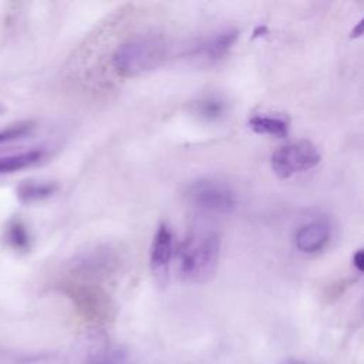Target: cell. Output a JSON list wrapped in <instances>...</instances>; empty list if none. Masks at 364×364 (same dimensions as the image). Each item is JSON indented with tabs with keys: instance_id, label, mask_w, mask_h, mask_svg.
I'll return each mask as SVG.
<instances>
[{
	"instance_id": "6da1fadb",
	"label": "cell",
	"mask_w": 364,
	"mask_h": 364,
	"mask_svg": "<svg viewBox=\"0 0 364 364\" xmlns=\"http://www.w3.org/2000/svg\"><path fill=\"white\" fill-rule=\"evenodd\" d=\"M220 237L215 232L196 230L189 233L178 247V270L186 283L209 282L218 269Z\"/></svg>"
},
{
	"instance_id": "7a4b0ae2",
	"label": "cell",
	"mask_w": 364,
	"mask_h": 364,
	"mask_svg": "<svg viewBox=\"0 0 364 364\" xmlns=\"http://www.w3.org/2000/svg\"><path fill=\"white\" fill-rule=\"evenodd\" d=\"M168 44L158 34H139L117 47L111 63L121 77H136L158 68L166 58Z\"/></svg>"
},
{
	"instance_id": "3957f363",
	"label": "cell",
	"mask_w": 364,
	"mask_h": 364,
	"mask_svg": "<svg viewBox=\"0 0 364 364\" xmlns=\"http://www.w3.org/2000/svg\"><path fill=\"white\" fill-rule=\"evenodd\" d=\"M186 200L200 212L210 215H229L236 209L233 191L213 179H198L185 188Z\"/></svg>"
},
{
	"instance_id": "277c9868",
	"label": "cell",
	"mask_w": 364,
	"mask_h": 364,
	"mask_svg": "<svg viewBox=\"0 0 364 364\" xmlns=\"http://www.w3.org/2000/svg\"><path fill=\"white\" fill-rule=\"evenodd\" d=\"M318 162L320 152L310 141H297L284 145L272 155L270 161L273 172L282 179L309 171Z\"/></svg>"
},
{
	"instance_id": "5b68a950",
	"label": "cell",
	"mask_w": 364,
	"mask_h": 364,
	"mask_svg": "<svg viewBox=\"0 0 364 364\" xmlns=\"http://www.w3.org/2000/svg\"><path fill=\"white\" fill-rule=\"evenodd\" d=\"M173 253V236L172 230L165 225L161 223L154 235L151 243V270L158 283H165L169 272V263Z\"/></svg>"
},
{
	"instance_id": "8992f818",
	"label": "cell",
	"mask_w": 364,
	"mask_h": 364,
	"mask_svg": "<svg viewBox=\"0 0 364 364\" xmlns=\"http://www.w3.org/2000/svg\"><path fill=\"white\" fill-rule=\"evenodd\" d=\"M237 30L228 28L218 31L212 36L205 37L200 43L196 44L192 54L198 58H202L209 63L222 60L233 47L237 40Z\"/></svg>"
},
{
	"instance_id": "52a82bcc",
	"label": "cell",
	"mask_w": 364,
	"mask_h": 364,
	"mask_svg": "<svg viewBox=\"0 0 364 364\" xmlns=\"http://www.w3.org/2000/svg\"><path fill=\"white\" fill-rule=\"evenodd\" d=\"M330 240V226L323 220H314L303 225L294 236L297 250L313 255L326 247Z\"/></svg>"
},
{
	"instance_id": "ba28073f",
	"label": "cell",
	"mask_w": 364,
	"mask_h": 364,
	"mask_svg": "<svg viewBox=\"0 0 364 364\" xmlns=\"http://www.w3.org/2000/svg\"><path fill=\"white\" fill-rule=\"evenodd\" d=\"M57 188V183L48 181H24L16 188V195L20 202L33 203L53 196Z\"/></svg>"
},
{
	"instance_id": "9c48e42d",
	"label": "cell",
	"mask_w": 364,
	"mask_h": 364,
	"mask_svg": "<svg viewBox=\"0 0 364 364\" xmlns=\"http://www.w3.org/2000/svg\"><path fill=\"white\" fill-rule=\"evenodd\" d=\"M4 240L9 247L21 253L28 252L31 249V242H33L27 225L18 218L10 219L9 223L6 225Z\"/></svg>"
},
{
	"instance_id": "30bf717a",
	"label": "cell",
	"mask_w": 364,
	"mask_h": 364,
	"mask_svg": "<svg viewBox=\"0 0 364 364\" xmlns=\"http://www.w3.org/2000/svg\"><path fill=\"white\" fill-rule=\"evenodd\" d=\"M44 158L43 149H28L18 154L0 156V175L13 173L38 164Z\"/></svg>"
},
{
	"instance_id": "8fae6325",
	"label": "cell",
	"mask_w": 364,
	"mask_h": 364,
	"mask_svg": "<svg viewBox=\"0 0 364 364\" xmlns=\"http://www.w3.org/2000/svg\"><path fill=\"white\" fill-rule=\"evenodd\" d=\"M247 124L252 131L262 135L284 138L289 134V122L282 117L253 115Z\"/></svg>"
},
{
	"instance_id": "7c38bea8",
	"label": "cell",
	"mask_w": 364,
	"mask_h": 364,
	"mask_svg": "<svg viewBox=\"0 0 364 364\" xmlns=\"http://www.w3.org/2000/svg\"><path fill=\"white\" fill-rule=\"evenodd\" d=\"M225 109H226L225 102L215 97H203L200 100H196L192 104L193 114L205 121L219 119L220 117H223Z\"/></svg>"
},
{
	"instance_id": "4fadbf2b",
	"label": "cell",
	"mask_w": 364,
	"mask_h": 364,
	"mask_svg": "<svg viewBox=\"0 0 364 364\" xmlns=\"http://www.w3.org/2000/svg\"><path fill=\"white\" fill-rule=\"evenodd\" d=\"M33 129H34V122H31V121H21V122L13 124L7 128H3V129H0V145L21 139L26 135H28Z\"/></svg>"
},
{
	"instance_id": "5bb4252c",
	"label": "cell",
	"mask_w": 364,
	"mask_h": 364,
	"mask_svg": "<svg viewBox=\"0 0 364 364\" xmlns=\"http://www.w3.org/2000/svg\"><path fill=\"white\" fill-rule=\"evenodd\" d=\"M353 266L355 267L357 272H363L364 270V252H363V249H358L353 255Z\"/></svg>"
},
{
	"instance_id": "9a60e30c",
	"label": "cell",
	"mask_w": 364,
	"mask_h": 364,
	"mask_svg": "<svg viewBox=\"0 0 364 364\" xmlns=\"http://www.w3.org/2000/svg\"><path fill=\"white\" fill-rule=\"evenodd\" d=\"M267 34V27L266 26H257V27H255V30H253V36H252V38H259V37H263V36H266Z\"/></svg>"
},
{
	"instance_id": "2e32d148",
	"label": "cell",
	"mask_w": 364,
	"mask_h": 364,
	"mask_svg": "<svg viewBox=\"0 0 364 364\" xmlns=\"http://www.w3.org/2000/svg\"><path fill=\"white\" fill-rule=\"evenodd\" d=\"M363 27H364V23H363V18L357 23V26L351 30V37H360L363 34Z\"/></svg>"
},
{
	"instance_id": "e0dca14e",
	"label": "cell",
	"mask_w": 364,
	"mask_h": 364,
	"mask_svg": "<svg viewBox=\"0 0 364 364\" xmlns=\"http://www.w3.org/2000/svg\"><path fill=\"white\" fill-rule=\"evenodd\" d=\"M107 364H122V363H121V360H119V358H117V357H114V358H111V360H108V361H107Z\"/></svg>"
},
{
	"instance_id": "ac0fdd59",
	"label": "cell",
	"mask_w": 364,
	"mask_h": 364,
	"mask_svg": "<svg viewBox=\"0 0 364 364\" xmlns=\"http://www.w3.org/2000/svg\"><path fill=\"white\" fill-rule=\"evenodd\" d=\"M3 111H4V107L0 104V112H3Z\"/></svg>"
},
{
	"instance_id": "d6986e66",
	"label": "cell",
	"mask_w": 364,
	"mask_h": 364,
	"mask_svg": "<svg viewBox=\"0 0 364 364\" xmlns=\"http://www.w3.org/2000/svg\"><path fill=\"white\" fill-rule=\"evenodd\" d=\"M291 364H304V363H300V361H294V363H291Z\"/></svg>"
}]
</instances>
